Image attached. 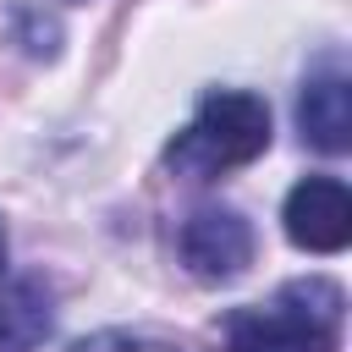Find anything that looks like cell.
<instances>
[{
	"instance_id": "1",
	"label": "cell",
	"mask_w": 352,
	"mask_h": 352,
	"mask_svg": "<svg viewBox=\"0 0 352 352\" xmlns=\"http://www.w3.org/2000/svg\"><path fill=\"white\" fill-rule=\"evenodd\" d=\"M346 324V292L330 275H297L270 302H248L226 319V352H336Z\"/></svg>"
},
{
	"instance_id": "2",
	"label": "cell",
	"mask_w": 352,
	"mask_h": 352,
	"mask_svg": "<svg viewBox=\"0 0 352 352\" xmlns=\"http://www.w3.org/2000/svg\"><path fill=\"white\" fill-rule=\"evenodd\" d=\"M270 148V104L248 88H209L192 121L170 138L165 170L182 182H214L236 165H253Z\"/></svg>"
},
{
	"instance_id": "3",
	"label": "cell",
	"mask_w": 352,
	"mask_h": 352,
	"mask_svg": "<svg viewBox=\"0 0 352 352\" xmlns=\"http://www.w3.org/2000/svg\"><path fill=\"white\" fill-rule=\"evenodd\" d=\"M176 253H182V264H187L192 280L226 286V280L248 275V264H253V253H258V236H253V226H248L242 209L204 204V209H192V214L182 220Z\"/></svg>"
},
{
	"instance_id": "4",
	"label": "cell",
	"mask_w": 352,
	"mask_h": 352,
	"mask_svg": "<svg viewBox=\"0 0 352 352\" xmlns=\"http://www.w3.org/2000/svg\"><path fill=\"white\" fill-rule=\"evenodd\" d=\"M280 220L302 253H341L352 242V192L336 176H302L286 192Z\"/></svg>"
},
{
	"instance_id": "5",
	"label": "cell",
	"mask_w": 352,
	"mask_h": 352,
	"mask_svg": "<svg viewBox=\"0 0 352 352\" xmlns=\"http://www.w3.org/2000/svg\"><path fill=\"white\" fill-rule=\"evenodd\" d=\"M297 132L308 148L319 154H341L352 143V77L341 66V55H324L297 94Z\"/></svg>"
},
{
	"instance_id": "6",
	"label": "cell",
	"mask_w": 352,
	"mask_h": 352,
	"mask_svg": "<svg viewBox=\"0 0 352 352\" xmlns=\"http://www.w3.org/2000/svg\"><path fill=\"white\" fill-rule=\"evenodd\" d=\"M55 330V297L38 275L0 280V352H38Z\"/></svg>"
},
{
	"instance_id": "7",
	"label": "cell",
	"mask_w": 352,
	"mask_h": 352,
	"mask_svg": "<svg viewBox=\"0 0 352 352\" xmlns=\"http://www.w3.org/2000/svg\"><path fill=\"white\" fill-rule=\"evenodd\" d=\"M66 352H187L165 336H148V330H94L82 341H72Z\"/></svg>"
},
{
	"instance_id": "8",
	"label": "cell",
	"mask_w": 352,
	"mask_h": 352,
	"mask_svg": "<svg viewBox=\"0 0 352 352\" xmlns=\"http://www.w3.org/2000/svg\"><path fill=\"white\" fill-rule=\"evenodd\" d=\"M16 38H22L28 55H44L50 60L60 50V22L44 16V11H33V6H16Z\"/></svg>"
},
{
	"instance_id": "9",
	"label": "cell",
	"mask_w": 352,
	"mask_h": 352,
	"mask_svg": "<svg viewBox=\"0 0 352 352\" xmlns=\"http://www.w3.org/2000/svg\"><path fill=\"white\" fill-rule=\"evenodd\" d=\"M0 270H6V226H0Z\"/></svg>"
},
{
	"instance_id": "10",
	"label": "cell",
	"mask_w": 352,
	"mask_h": 352,
	"mask_svg": "<svg viewBox=\"0 0 352 352\" xmlns=\"http://www.w3.org/2000/svg\"><path fill=\"white\" fill-rule=\"evenodd\" d=\"M66 6H82V0H66Z\"/></svg>"
}]
</instances>
